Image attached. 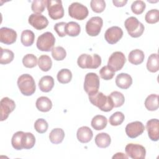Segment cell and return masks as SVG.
<instances>
[{
    "label": "cell",
    "mask_w": 159,
    "mask_h": 159,
    "mask_svg": "<svg viewBox=\"0 0 159 159\" xmlns=\"http://www.w3.org/2000/svg\"><path fill=\"white\" fill-rule=\"evenodd\" d=\"M89 100L92 104L98 107L101 111L104 112L111 111L113 107V102L109 96H106L101 92L88 96Z\"/></svg>",
    "instance_id": "cell-1"
},
{
    "label": "cell",
    "mask_w": 159,
    "mask_h": 159,
    "mask_svg": "<svg viewBox=\"0 0 159 159\" xmlns=\"http://www.w3.org/2000/svg\"><path fill=\"white\" fill-rule=\"evenodd\" d=\"M17 86L20 93L24 96H31L36 89V85L33 77L29 74H23L17 79Z\"/></svg>",
    "instance_id": "cell-2"
},
{
    "label": "cell",
    "mask_w": 159,
    "mask_h": 159,
    "mask_svg": "<svg viewBox=\"0 0 159 159\" xmlns=\"http://www.w3.org/2000/svg\"><path fill=\"white\" fill-rule=\"evenodd\" d=\"M78 66L81 68L96 69L101 64V58L98 54H86L80 55L77 60Z\"/></svg>",
    "instance_id": "cell-3"
},
{
    "label": "cell",
    "mask_w": 159,
    "mask_h": 159,
    "mask_svg": "<svg viewBox=\"0 0 159 159\" xmlns=\"http://www.w3.org/2000/svg\"><path fill=\"white\" fill-rule=\"evenodd\" d=\"M124 25L129 35L134 38L140 37L145 30L143 24L134 16L128 17L125 20Z\"/></svg>",
    "instance_id": "cell-4"
},
{
    "label": "cell",
    "mask_w": 159,
    "mask_h": 159,
    "mask_svg": "<svg viewBox=\"0 0 159 159\" xmlns=\"http://www.w3.org/2000/svg\"><path fill=\"white\" fill-rule=\"evenodd\" d=\"M55 43V38L53 34L46 32L39 36L36 45L37 48L43 52H50L53 48Z\"/></svg>",
    "instance_id": "cell-5"
},
{
    "label": "cell",
    "mask_w": 159,
    "mask_h": 159,
    "mask_svg": "<svg viewBox=\"0 0 159 159\" xmlns=\"http://www.w3.org/2000/svg\"><path fill=\"white\" fill-rule=\"evenodd\" d=\"M99 78L95 73H88L86 75L83 87L88 96L96 93L99 88Z\"/></svg>",
    "instance_id": "cell-6"
},
{
    "label": "cell",
    "mask_w": 159,
    "mask_h": 159,
    "mask_svg": "<svg viewBox=\"0 0 159 159\" xmlns=\"http://www.w3.org/2000/svg\"><path fill=\"white\" fill-rule=\"evenodd\" d=\"M68 14L71 17L81 20L88 17L89 11L87 7L84 5L78 2H75L69 6Z\"/></svg>",
    "instance_id": "cell-7"
},
{
    "label": "cell",
    "mask_w": 159,
    "mask_h": 159,
    "mask_svg": "<svg viewBox=\"0 0 159 159\" xmlns=\"http://www.w3.org/2000/svg\"><path fill=\"white\" fill-rule=\"evenodd\" d=\"M47 10L48 16L53 20L61 19L64 16V9L60 0H48Z\"/></svg>",
    "instance_id": "cell-8"
},
{
    "label": "cell",
    "mask_w": 159,
    "mask_h": 159,
    "mask_svg": "<svg viewBox=\"0 0 159 159\" xmlns=\"http://www.w3.org/2000/svg\"><path fill=\"white\" fill-rule=\"evenodd\" d=\"M126 62L124 54L121 52H114L109 58L107 66L114 72L120 70Z\"/></svg>",
    "instance_id": "cell-9"
},
{
    "label": "cell",
    "mask_w": 159,
    "mask_h": 159,
    "mask_svg": "<svg viewBox=\"0 0 159 159\" xmlns=\"http://www.w3.org/2000/svg\"><path fill=\"white\" fill-rule=\"evenodd\" d=\"M102 24L103 20L101 17H93L86 24V32L90 36H97L101 32Z\"/></svg>",
    "instance_id": "cell-10"
},
{
    "label": "cell",
    "mask_w": 159,
    "mask_h": 159,
    "mask_svg": "<svg viewBox=\"0 0 159 159\" xmlns=\"http://www.w3.org/2000/svg\"><path fill=\"white\" fill-rule=\"evenodd\" d=\"M125 151L128 157L133 159H143L145 158V148L137 143H129L125 146Z\"/></svg>",
    "instance_id": "cell-11"
},
{
    "label": "cell",
    "mask_w": 159,
    "mask_h": 159,
    "mask_svg": "<svg viewBox=\"0 0 159 159\" xmlns=\"http://www.w3.org/2000/svg\"><path fill=\"white\" fill-rule=\"evenodd\" d=\"M123 36L122 29L118 26H112L108 28L105 34L104 38L109 44H115L119 42Z\"/></svg>",
    "instance_id": "cell-12"
},
{
    "label": "cell",
    "mask_w": 159,
    "mask_h": 159,
    "mask_svg": "<svg viewBox=\"0 0 159 159\" xmlns=\"http://www.w3.org/2000/svg\"><path fill=\"white\" fill-rule=\"evenodd\" d=\"M1 106V121H4L7 119L9 115L15 109V102L11 99L4 97L0 102Z\"/></svg>",
    "instance_id": "cell-13"
},
{
    "label": "cell",
    "mask_w": 159,
    "mask_h": 159,
    "mask_svg": "<svg viewBox=\"0 0 159 159\" xmlns=\"http://www.w3.org/2000/svg\"><path fill=\"white\" fill-rule=\"evenodd\" d=\"M144 130L145 126L140 121H134L129 123L125 129L127 135L131 139H134L140 135L144 132Z\"/></svg>",
    "instance_id": "cell-14"
},
{
    "label": "cell",
    "mask_w": 159,
    "mask_h": 159,
    "mask_svg": "<svg viewBox=\"0 0 159 159\" xmlns=\"http://www.w3.org/2000/svg\"><path fill=\"white\" fill-rule=\"evenodd\" d=\"M28 22L34 28L39 30L46 28L48 24V20L45 16L35 13L30 15Z\"/></svg>",
    "instance_id": "cell-15"
},
{
    "label": "cell",
    "mask_w": 159,
    "mask_h": 159,
    "mask_svg": "<svg viewBox=\"0 0 159 159\" xmlns=\"http://www.w3.org/2000/svg\"><path fill=\"white\" fill-rule=\"evenodd\" d=\"M17 33L12 29L8 27H1L0 29V42L6 44L11 45L14 43L17 39Z\"/></svg>",
    "instance_id": "cell-16"
},
{
    "label": "cell",
    "mask_w": 159,
    "mask_h": 159,
    "mask_svg": "<svg viewBox=\"0 0 159 159\" xmlns=\"http://www.w3.org/2000/svg\"><path fill=\"white\" fill-rule=\"evenodd\" d=\"M146 129L150 139L158 141L159 139V121L157 119H152L147 121Z\"/></svg>",
    "instance_id": "cell-17"
},
{
    "label": "cell",
    "mask_w": 159,
    "mask_h": 159,
    "mask_svg": "<svg viewBox=\"0 0 159 159\" xmlns=\"http://www.w3.org/2000/svg\"><path fill=\"white\" fill-rule=\"evenodd\" d=\"M93 133L91 129L87 126H82L80 127L76 132V137L81 143H88L93 138Z\"/></svg>",
    "instance_id": "cell-18"
},
{
    "label": "cell",
    "mask_w": 159,
    "mask_h": 159,
    "mask_svg": "<svg viewBox=\"0 0 159 159\" xmlns=\"http://www.w3.org/2000/svg\"><path fill=\"white\" fill-rule=\"evenodd\" d=\"M116 84L119 88L127 89L132 85V78L130 75L121 73L117 75L116 78Z\"/></svg>",
    "instance_id": "cell-19"
},
{
    "label": "cell",
    "mask_w": 159,
    "mask_h": 159,
    "mask_svg": "<svg viewBox=\"0 0 159 159\" xmlns=\"http://www.w3.org/2000/svg\"><path fill=\"white\" fill-rule=\"evenodd\" d=\"M54 86V80L52 76L46 75L42 77L39 82V87L42 92L48 93Z\"/></svg>",
    "instance_id": "cell-20"
},
{
    "label": "cell",
    "mask_w": 159,
    "mask_h": 159,
    "mask_svg": "<svg viewBox=\"0 0 159 159\" xmlns=\"http://www.w3.org/2000/svg\"><path fill=\"white\" fill-rule=\"evenodd\" d=\"M35 106L39 111L46 112L52 109V102L48 97L41 96L37 99Z\"/></svg>",
    "instance_id": "cell-21"
},
{
    "label": "cell",
    "mask_w": 159,
    "mask_h": 159,
    "mask_svg": "<svg viewBox=\"0 0 159 159\" xmlns=\"http://www.w3.org/2000/svg\"><path fill=\"white\" fill-rule=\"evenodd\" d=\"M145 55L143 51L139 49H135L132 50L128 56L129 62L133 65H138L141 64L144 60Z\"/></svg>",
    "instance_id": "cell-22"
},
{
    "label": "cell",
    "mask_w": 159,
    "mask_h": 159,
    "mask_svg": "<svg viewBox=\"0 0 159 159\" xmlns=\"http://www.w3.org/2000/svg\"><path fill=\"white\" fill-rule=\"evenodd\" d=\"M95 143L99 148H106L109 147L111 142V139L107 133L102 132L96 135L95 137Z\"/></svg>",
    "instance_id": "cell-23"
},
{
    "label": "cell",
    "mask_w": 159,
    "mask_h": 159,
    "mask_svg": "<svg viewBox=\"0 0 159 159\" xmlns=\"http://www.w3.org/2000/svg\"><path fill=\"white\" fill-rule=\"evenodd\" d=\"M107 124V118L102 115L95 116L91 120V125L92 127L96 130L104 129Z\"/></svg>",
    "instance_id": "cell-24"
},
{
    "label": "cell",
    "mask_w": 159,
    "mask_h": 159,
    "mask_svg": "<svg viewBox=\"0 0 159 159\" xmlns=\"http://www.w3.org/2000/svg\"><path fill=\"white\" fill-rule=\"evenodd\" d=\"M65 137V132L62 129H53L49 134V139L53 144H59L62 142Z\"/></svg>",
    "instance_id": "cell-25"
},
{
    "label": "cell",
    "mask_w": 159,
    "mask_h": 159,
    "mask_svg": "<svg viewBox=\"0 0 159 159\" xmlns=\"http://www.w3.org/2000/svg\"><path fill=\"white\" fill-rule=\"evenodd\" d=\"M146 109L150 111H154L158 108V96L155 94H150L145 100Z\"/></svg>",
    "instance_id": "cell-26"
},
{
    "label": "cell",
    "mask_w": 159,
    "mask_h": 159,
    "mask_svg": "<svg viewBox=\"0 0 159 159\" xmlns=\"http://www.w3.org/2000/svg\"><path fill=\"white\" fill-rule=\"evenodd\" d=\"M147 68L152 73H155L158 71L159 60L157 53H152L148 57L147 62Z\"/></svg>",
    "instance_id": "cell-27"
},
{
    "label": "cell",
    "mask_w": 159,
    "mask_h": 159,
    "mask_svg": "<svg viewBox=\"0 0 159 159\" xmlns=\"http://www.w3.org/2000/svg\"><path fill=\"white\" fill-rule=\"evenodd\" d=\"M35 40L34 33L30 30H25L22 32L20 41L23 45L25 47L31 46Z\"/></svg>",
    "instance_id": "cell-28"
},
{
    "label": "cell",
    "mask_w": 159,
    "mask_h": 159,
    "mask_svg": "<svg viewBox=\"0 0 159 159\" xmlns=\"http://www.w3.org/2000/svg\"><path fill=\"white\" fill-rule=\"evenodd\" d=\"M37 63L39 68L43 71H48L52 66V61L50 57L47 55H41L38 59Z\"/></svg>",
    "instance_id": "cell-29"
},
{
    "label": "cell",
    "mask_w": 159,
    "mask_h": 159,
    "mask_svg": "<svg viewBox=\"0 0 159 159\" xmlns=\"http://www.w3.org/2000/svg\"><path fill=\"white\" fill-rule=\"evenodd\" d=\"M81 32L80 25L75 22L71 21L66 23V33L71 37L78 36Z\"/></svg>",
    "instance_id": "cell-30"
},
{
    "label": "cell",
    "mask_w": 159,
    "mask_h": 159,
    "mask_svg": "<svg viewBox=\"0 0 159 159\" xmlns=\"http://www.w3.org/2000/svg\"><path fill=\"white\" fill-rule=\"evenodd\" d=\"M24 132L23 131H18L14 134L11 139V144L12 147L17 150H20L23 149L22 139Z\"/></svg>",
    "instance_id": "cell-31"
},
{
    "label": "cell",
    "mask_w": 159,
    "mask_h": 159,
    "mask_svg": "<svg viewBox=\"0 0 159 159\" xmlns=\"http://www.w3.org/2000/svg\"><path fill=\"white\" fill-rule=\"evenodd\" d=\"M57 80L61 84H66L71 81L72 79V73L67 68L60 70L57 73Z\"/></svg>",
    "instance_id": "cell-32"
},
{
    "label": "cell",
    "mask_w": 159,
    "mask_h": 159,
    "mask_svg": "<svg viewBox=\"0 0 159 159\" xmlns=\"http://www.w3.org/2000/svg\"><path fill=\"white\" fill-rule=\"evenodd\" d=\"M14 58V54L12 51L6 48L1 47V58L0 63L2 65H6L11 63Z\"/></svg>",
    "instance_id": "cell-33"
},
{
    "label": "cell",
    "mask_w": 159,
    "mask_h": 159,
    "mask_svg": "<svg viewBox=\"0 0 159 159\" xmlns=\"http://www.w3.org/2000/svg\"><path fill=\"white\" fill-rule=\"evenodd\" d=\"M113 102L114 107H119L122 106L125 101V98L123 94L119 91H112L109 95Z\"/></svg>",
    "instance_id": "cell-34"
},
{
    "label": "cell",
    "mask_w": 159,
    "mask_h": 159,
    "mask_svg": "<svg viewBox=\"0 0 159 159\" xmlns=\"http://www.w3.org/2000/svg\"><path fill=\"white\" fill-rule=\"evenodd\" d=\"M35 143V136L30 132H24L22 139L23 148L30 149L34 146Z\"/></svg>",
    "instance_id": "cell-35"
},
{
    "label": "cell",
    "mask_w": 159,
    "mask_h": 159,
    "mask_svg": "<svg viewBox=\"0 0 159 159\" xmlns=\"http://www.w3.org/2000/svg\"><path fill=\"white\" fill-rule=\"evenodd\" d=\"M47 6V0H35L31 5L32 11L35 14H41Z\"/></svg>",
    "instance_id": "cell-36"
},
{
    "label": "cell",
    "mask_w": 159,
    "mask_h": 159,
    "mask_svg": "<svg viewBox=\"0 0 159 159\" xmlns=\"http://www.w3.org/2000/svg\"><path fill=\"white\" fill-rule=\"evenodd\" d=\"M37 58L34 54L29 53L25 55L22 58V63L26 68H32L37 65L38 62Z\"/></svg>",
    "instance_id": "cell-37"
},
{
    "label": "cell",
    "mask_w": 159,
    "mask_h": 159,
    "mask_svg": "<svg viewBox=\"0 0 159 159\" xmlns=\"http://www.w3.org/2000/svg\"><path fill=\"white\" fill-rule=\"evenodd\" d=\"M124 114L120 111H117L114 112L110 116L109 122L111 125L117 126L120 125L124 122Z\"/></svg>",
    "instance_id": "cell-38"
},
{
    "label": "cell",
    "mask_w": 159,
    "mask_h": 159,
    "mask_svg": "<svg viewBox=\"0 0 159 159\" xmlns=\"http://www.w3.org/2000/svg\"><path fill=\"white\" fill-rule=\"evenodd\" d=\"M145 20L148 24H153L159 20V11L158 9H151L148 11L145 16Z\"/></svg>",
    "instance_id": "cell-39"
},
{
    "label": "cell",
    "mask_w": 159,
    "mask_h": 159,
    "mask_svg": "<svg viewBox=\"0 0 159 159\" xmlns=\"http://www.w3.org/2000/svg\"><path fill=\"white\" fill-rule=\"evenodd\" d=\"M52 55L54 60L57 61H61L64 60L66 57V52L63 47L57 46L52 50Z\"/></svg>",
    "instance_id": "cell-40"
},
{
    "label": "cell",
    "mask_w": 159,
    "mask_h": 159,
    "mask_svg": "<svg viewBox=\"0 0 159 159\" xmlns=\"http://www.w3.org/2000/svg\"><path fill=\"white\" fill-rule=\"evenodd\" d=\"M90 6L94 12L101 13L106 8V2L104 0H92L90 2Z\"/></svg>",
    "instance_id": "cell-41"
},
{
    "label": "cell",
    "mask_w": 159,
    "mask_h": 159,
    "mask_svg": "<svg viewBox=\"0 0 159 159\" xmlns=\"http://www.w3.org/2000/svg\"><path fill=\"white\" fill-rule=\"evenodd\" d=\"M146 7V4L143 1L137 0L132 2L131 5V10L133 13L137 15L141 14L144 11Z\"/></svg>",
    "instance_id": "cell-42"
},
{
    "label": "cell",
    "mask_w": 159,
    "mask_h": 159,
    "mask_svg": "<svg viewBox=\"0 0 159 159\" xmlns=\"http://www.w3.org/2000/svg\"><path fill=\"white\" fill-rule=\"evenodd\" d=\"M48 127L47 122L43 119H38L34 123V128L39 134L45 133Z\"/></svg>",
    "instance_id": "cell-43"
},
{
    "label": "cell",
    "mask_w": 159,
    "mask_h": 159,
    "mask_svg": "<svg viewBox=\"0 0 159 159\" xmlns=\"http://www.w3.org/2000/svg\"><path fill=\"white\" fill-rule=\"evenodd\" d=\"M99 75L104 80H111L114 75L115 72L112 70L107 65V66H104L102 67L99 71Z\"/></svg>",
    "instance_id": "cell-44"
},
{
    "label": "cell",
    "mask_w": 159,
    "mask_h": 159,
    "mask_svg": "<svg viewBox=\"0 0 159 159\" xmlns=\"http://www.w3.org/2000/svg\"><path fill=\"white\" fill-rule=\"evenodd\" d=\"M66 23L65 22H60L56 23L53 27L54 30L56 31L59 37H63L66 35Z\"/></svg>",
    "instance_id": "cell-45"
},
{
    "label": "cell",
    "mask_w": 159,
    "mask_h": 159,
    "mask_svg": "<svg viewBox=\"0 0 159 159\" xmlns=\"http://www.w3.org/2000/svg\"><path fill=\"white\" fill-rule=\"evenodd\" d=\"M127 2V0H122V1H118V0H113L112 3L116 7H123L124 6Z\"/></svg>",
    "instance_id": "cell-46"
},
{
    "label": "cell",
    "mask_w": 159,
    "mask_h": 159,
    "mask_svg": "<svg viewBox=\"0 0 159 159\" xmlns=\"http://www.w3.org/2000/svg\"><path fill=\"white\" fill-rule=\"evenodd\" d=\"M112 158H128V156L122 152L116 153L113 157Z\"/></svg>",
    "instance_id": "cell-47"
}]
</instances>
